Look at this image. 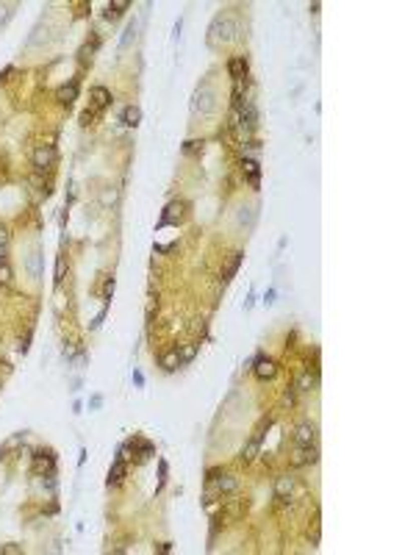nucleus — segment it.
Instances as JSON below:
<instances>
[{
  "mask_svg": "<svg viewBox=\"0 0 416 555\" xmlns=\"http://www.w3.org/2000/svg\"><path fill=\"white\" fill-rule=\"evenodd\" d=\"M191 111L200 114V117H211L217 111V95L211 89L208 81H202L200 86L194 89V97H191Z\"/></svg>",
  "mask_w": 416,
  "mask_h": 555,
  "instance_id": "1",
  "label": "nucleus"
},
{
  "mask_svg": "<svg viewBox=\"0 0 416 555\" xmlns=\"http://www.w3.org/2000/svg\"><path fill=\"white\" fill-rule=\"evenodd\" d=\"M231 39H236V20L233 17H214V23H211V28H208V42L217 45V42H231Z\"/></svg>",
  "mask_w": 416,
  "mask_h": 555,
  "instance_id": "2",
  "label": "nucleus"
},
{
  "mask_svg": "<svg viewBox=\"0 0 416 555\" xmlns=\"http://www.w3.org/2000/svg\"><path fill=\"white\" fill-rule=\"evenodd\" d=\"M183 217H186V203L183 200H172V203L164 209V214H161V222L158 225L161 228H166V225H178V222H183Z\"/></svg>",
  "mask_w": 416,
  "mask_h": 555,
  "instance_id": "3",
  "label": "nucleus"
},
{
  "mask_svg": "<svg viewBox=\"0 0 416 555\" xmlns=\"http://www.w3.org/2000/svg\"><path fill=\"white\" fill-rule=\"evenodd\" d=\"M316 461H319V450H316V444L297 447V450H294V455H291V466H294V469L308 466V464H316Z\"/></svg>",
  "mask_w": 416,
  "mask_h": 555,
  "instance_id": "4",
  "label": "nucleus"
},
{
  "mask_svg": "<svg viewBox=\"0 0 416 555\" xmlns=\"http://www.w3.org/2000/svg\"><path fill=\"white\" fill-rule=\"evenodd\" d=\"M236 117H239V125H242L244 131H256V125H258V108H256V103H244V106L236 111ZM236 131H239V128H236Z\"/></svg>",
  "mask_w": 416,
  "mask_h": 555,
  "instance_id": "5",
  "label": "nucleus"
},
{
  "mask_svg": "<svg viewBox=\"0 0 416 555\" xmlns=\"http://www.w3.org/2000/svg\"><path fill=\"white\" fill-rule=\"evenodd\" d=\"M53 158H56V150L50 147V144H39V147L34 150V167L39 169V172L53 167Z\"/></svg>",
  "mask_w": 416,
  "mask_h": 555,
  "instance_id": "6",
  "label": "nucleus"
},
{
  "mask_svg": "<svg viewBox=\"0 0 416 555\" xmlns=\"http://www.w3.org/2000/svg\"><path fill=\"white\" fill-rule=\"evenodd\" d=\"M294 444H297V447L316 444V428H314V425H311V422L297 425V430H294Z\"/></svg>",
  "mask_w": 416,
  "mask_h": 555,
  "instance_id": "7",
  "label": "nucleus"
},
{
  "mask_svg": "<svg viewBox=\"0 0 416 555\" xmlns=\"http://www.w3.org/2000/svg\"><path fill=\"white\" fill-rule=\"evenodd\" d=\"M253 372H256V378H261V381H272V378L278 375V364H275L272 358H256Z\"/></svg>",
  "mask_w": 416,
  "mask_h": 555,
  "instance_id": "8",
  "label": "nucleus"
},
{
  "mask_svg": "<svg viewBox=\"0 0 416 555\" xmlns=\"http://www.w3.org/2000/svg\"><path fill=\"white\" fill-rule=\"evenodd\" d=\"M267 425H269V422H267ZM267 425H264V428H267ZM264 428L258 430V433L253 436V439H250L247 444H244V450H242V461H244V464H250V461H253V458L258 455V450H261V436H264Z\"/></svg>",
  "mask_w": 416,
  "mask_h": 555,
  "instance_id": "9",
  "label": "nucleus"
},
{
  "mask_svg": "<svg viewBox=\"0 0 416 555\" xmlns=\"http://www.w3.org/2000/svg\"><path fill=\"white\" fill-rule=\"evenodd\" d=\"M291 491H294V478H289V475H280L278 480H275V497H278L280 502H286L291 497Z\"/></svg>",
  "mask_w": 416,
  "mask_h": 555,
  "instance_id": "10",
  "label": "nucleus"
},
{
  "mask_svg": "<svg viewBox=\"0 0 416 555\" xmlns=\"http://www.w3.org/2000/svg\"><path fill=\"white\" fill-rule=\"evenodd\" d=\"M242 258H244V253L242 250H236V253H231V258H228V264H225V269H222V281H231L233 275L239 272V267H242Z\"/></svg>",
  "mask_w": 416,
  "mask_h": 555,
  "instance_id": "11",
  "label": "nucleus"
},
{
  "mask_svg": "<svg viewBox=\"0 0 416 555\" xmlns=\"http://www.w3.org/2000/svg\"><path fill=\"white\" fill-rule=\"evenodd\" d=\"M108 103H111V92L106 86H95L92 89V106H95V111H103Z\"/></svg>",
  "mask_w": 416,
  "mask_h": 555,
  "instance_id": "12",
  "label": "nucleus"
},
{
  "mask_svg": "<svg viewBox=\"0 0 416 555\" xmlns=\"http://www.w3.org/2000/svg\"><path fill=\"white\" fill-rule=\"evenodd\" d=\"M228 72H231L233 81H242V78L247 75V61H244L242 56H233V59L228 61Z\"/></svg>",
  "mask_w": 416,
  "mask_h": 555,
  "instance_id": "13",
  "label": "nucleus"
},
{
  "mask_svg": "<svg viewBox=\"0 0 416 555\" xmlns=\"http://www.w3.org/2000/svg\"><path fill=\"white\" fill-rule=\"evenodd\" d=\"M242 169H244V175H247L250 186H258V180H261V167H258V161H253V158H244Z\"/></svg>",
  "mask_w": 416,
  "mask_h": 555,
  "instance_id": "14",
  "label": "nucleus"
},
{
  "mask_svg": "<svg viewBox=\"0 0 416 555\" xmlns=\"http://www.w3.org/2000/svg\"><path fill=\"white\" fill-rule=\"evenodd\" d=\"M56 97H59V103H64V106H70L72 100L78 97V84L75 81H70L67 86H61L59 92H56Z\"/></svg>",
  "mask_w": 416,
  "mask_h": 555,
  "instance_id": "15",
  "label": "nucleus"
},
{
  "mask_svg": "<svg viewBox=\"0 0 416 555\" xmlns=\"http://www.w3.org/2000/svg\"><path fill=\"white\" fill-rule=\"evenodd\" d=\"M125 472H128V469H125V461L117 458V461H114V466L108 469V486H119V483H122Z\"/></svg>",
  "mask_w": 416,
  "mask_h": 555,
  "instance_id": "16",
  "label": "nucleus"
},
{
  "mask_svg": "<svg viewBox=\"0 0 416 555\" xmlns=\"http://www.w3.org/2000/svg\"><path fill=\"white\" fill-rule=\"evenodd\" d=\"M161 366H164L166 372H175V369H178V366H180V355H178V347L161 355Z\"/></svg>",
  "mask_w": 416,
  "mask_h": 555,
  "instance_id": "17",
  "label": "nucleus"
},
{
  "mask_svg": "<svg viewBox=\"0 0 416 555\" xmlns=\"http://www.w3.org/2000/svg\"><path fill=\"white\" fill-rule=\"evenodd\" d=\"M236 478L233 475H222V478H217V494H231V491H236Z\"/></svg>",
  "mask_w": 416,
  "mask_h": 555,
  "instance_id": "18",
  "label": "nucleus"
},
{
  "mask_svg": "<svg viewBox=\"0 0 416 555\" xmlns=\"http://www.w3.org/2000/svg\"><path fill=\"white\" fill-rule=\"evenodd\" d=\"M139 120H142V111H139V106H128V108L122 111V122H125L128 128H136Z\"/></svg>",
  "mask_w": 416,
  "mask_h": 555,
  "instance_id": "19",
  "label": "nucleus"
},
{
  "mask_svg": "<svg viewBox=\"0 0 416 555\" xmlns=\"http://www.w3.org/2000/svg\"><path fill=\"white\" fill-rule=\"evenodd\" d=\"M28 272L31 278H42V250H34L28 256Z\"/></svg>",
  "mask_w": 416,
  "mask_h": 555,
  "instance_id": "20",
  "label": "nucleus"
},
{
  "mask_svg": "<svg viewBox=\"0 0 416 555\" xmlns=\"http://www.w3.org/2000/svg\"><path fill=\"white\" fill-rule=\"evenodd\" d=\"M45 469H53V455L50 453H36L34 455V472H45Z\"/></svg>",
  "mask_w": 416,
  "mask_h": 555,
  "instance_id": "21",
  "label": "nucleus"
},
{
  "mask_svg": "<svg viewBox=\"0 0 416 555\" xmlns=\"http://www.w3.org/2000/svg\"><path fill=\"white\" fill-rule=\"evenodd\" d=\"M128 6H131V3H125V0H117V3H108V9H106V20H117V17H119V14H122Z\"/></svg>",
  "mask_w": 416,
  "mask_h": 555,
  "instance_id": "22",
  "label": "nucleus"
},
{
  "mask_svg": "<svg viewBox=\"0 0 416 555\" xmlns=\"http://www.w3.org/2000/svg\"><path fill=\"white\" fill-rule=\"evenodd\" d=\"M178 355H180V364H189V361H194V355H197V344H183L178 350Z\"/></svg>",
  "mask_w": 416,
  "mask_h": 555,
  "instance_id": "23",
  "label": "nucleus"
},
{
  "mask_svg": "<svg viewBox=\"0 0 416 555\" xmlns=\"http://www.w3.org/2000/svg\"><path fill=\"white\" fill-rule=\"evenodd\" d=\"M314 383H316V378L311 375V372H303V375L297 378V389H300V392H311V386H314Z\"/></svg>",
  "mask_w": 416,
  "mask_h": 555,
  "instance_id": "24",
  "label": "nucleus"
},
{
  "mask_svg": "<svg viewBox=\"0 0 416 555\" xmlns=\"http://www.w3.org/2000/svg\"><path fill=\"white\" fill-rule=\"evenodd\" d=\"M97 45H100V36H97V34H92V45L86 42V45H83V50H81V61H86V59H89V56L97 50Z\"/></svg>",
  "mask_w": 416,
  "mask_h": 555,
  "instance_id": "25",
  "label": "nucleus"
},
{
  "mask_svg": "<svg viewBox=\"0 0 416 555\" xmlns=\"http://www.w3.org/2000/svg\"><path fill=\"white\" fill-rule=\"evenodd\" d=\"M133 447H139V458H150L153 455V444L150 442H142V439H133Z\"/></svg>",
  "mask_w": 416,
  "mask_h": 555,
  "instance_id": "26",
  "label": "nucleus"
},
{
  "mask_svg": "<svg viewBox=\"0 0 416 555\" xmlns=\"http://www.w3.org/2000/svg\"><path fill=\"white\" fill-rule=\"evenodd\" d=\"M308 538H311V544H319V538H322V522H319V513L314 516V527H311V533H308Z\"/></svg>",
  "mask_w": 416,
  "mask_h": 555,
  "instance_id": "27",
  "label": "nucleus"
},
{
  "mask_svg": "<svg viewBox=\"0 0 416 555\" xmlns=\"http://www.w3.org/2000/svg\"><path fill=\"white\" fill-rule=\"evenodd\" d=\"M64 272H67V258L59 256V258H56V283L64 281Z\"/></svg>",
  "mask_w": 416,
  "mask_h": 555,
  "instance_id": "28",
  "label": "nucleus"
},
{
  "mask_svg": "<svg viewBox=\"0 0 416 555\" xmlns=\"http://www.w3.org/2000/svg\"><path fill=\"white\" fill-rule=\"evenodd\" d=\"M202 139H189V142L183 144V153H202Z\"/></svg>",
  "mask_w": 416,
  "mask_h": 555,
  "instance_id": "29",
  "label": "nucleus"
},
{
  "mask_svg": "<svg viewBox=\"0 0 416 555\" xmlns=\"http://www.w3.org/2000/svg\"><path fill=\"white\" fill-rule=\"evenodd\" d=\"M0 552H3V555H20V552H23V547H20V544H3Z\"/></svg>",
  "mask_w": 416,
  "mask_h": 555,
  "instance_id": "30",
  "label": "nucleus"
},
{
  "mask_svg": "<svg viewBox=\"0 0 416 555\" xmlns=\"http://www.w3.org/2000/svg\"><path fill=\"white\" fill-rule=\"evenodd\" d=\"M111 292H114V278H106V286H103V300H111Z\"/></svg>",
  "mask_w": 416,
  "mask_h": 555,
  "instance_id": "31",
  "label": "nucleus"
},
{
  "mask_svg": "<svg viewBox=\"0 0 416 555\" xmlns=\"http://www.w3.org/2000/svg\"><path fill=\"white\" fill-rule=\"evenodd\" d=\"M220 475H222V469H220V466H217V469H208V478H205V480L211 483V480H217Z\"/></svg>",
  "mask_w": 416,
  "mask_h": 555,
  "instance_id": "32",
  "label": "nucleus"
},
{
  "mask_svg": "<svg viewBox=\"0 0 416 555\" xmlns=\"http://www.w3.org/2000/svg\"><path fill=\"white\" fill-rule=\"evenodd\" d=\"M155 549H158V552H169V549H172V544H155Z\"/></svg>",
  "mask_w": 416,
  "mask_h": 555,
  "instance_id": "33",
  "label": "nucleus"
}]
</instances>
